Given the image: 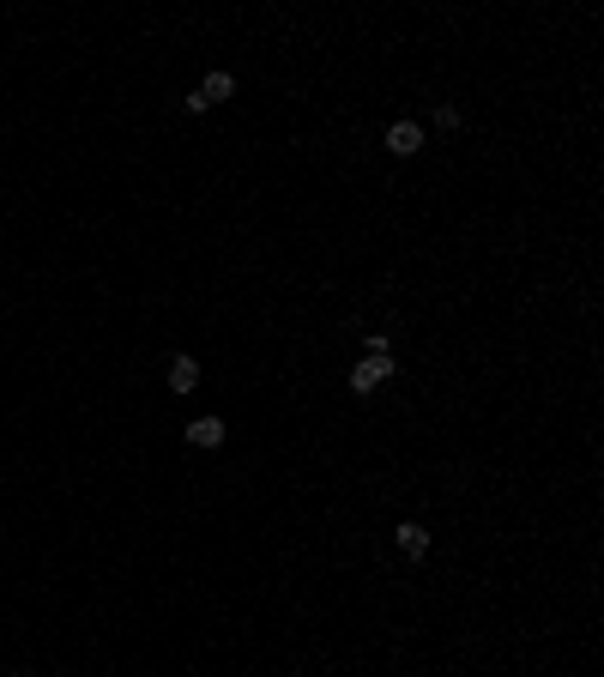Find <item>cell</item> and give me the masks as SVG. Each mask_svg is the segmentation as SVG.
Returning a JSON list of instances; mask_svg holds the SVG:
<instances>
[{
	"mask_svg": "<svg viewBox=\"0 0 604 677\" xmlns=\"http://www.w3.org/2000/svg\"><path fill=\"white\" fill-rule=\"evenodd\" d=\"M194 387H200V363L181 351V357L169 363V394H194Z\"/></svg>",
	"mask_w": 604,
	"mask_h": 677,
	"instance_id": "5",
	"label": "cell"
},
{
	"mask_svg": "<svg viewBox=\"0 0 604 677\" xmlns=\"http://www.w3.org/2000/svg\"><path fill=\"white\" fill-rule=\"evenodd\" d=\"M435 127H442V134H453V127H460V109H453V103H442V109H435Z\"/></svg>",
	"mask_w": 604,
	"mask_h": 677,
	"instance_id": "7",
	"label": "cell"
},
{
	"mask_svg": "<svg viewBox=\"0 0 604 677\" xmlns=\"http://www.w3.org/2000/svg\"><path fill=\"white\" fill-rule=\"evenodd\" d=\"M181 436H188V448H224L230 423H224V418H194L188 430H181Z\"/></svg>",
	"mask_w": 604,
	"mask_h": 677,
	"instance_id": "3",
	"label": "cell"
},
{
	"mask_svg": "<svg viewBox=\"0 0 604 677\" xmlns=\"http://www.w3.org/2000/svg\"><path fill=\"white\" fill-rule=\"evenodd\" d=\"M13 677H37V672H13Z\"/></svg>",
	"mask_w": 604,
	"mask_h": 677,
	"instance_id": "8",
	"label": "cell"
},
{
	"mask_svg": "<svg viewBox=\"0 0 604 677\" xmlns=\"http://www.w3.org/2000/svg\"><path fill=\"white\" fill-rule=\"evenodd\" d=\"M200 97L206 103H230V97H236V73H224V67H218V73H206Z\"/></svg>",
	"mask_w": 604,
	"mask_h": 677,
	"instance_id": "6",
	"label": "cell"
},
{
	"mask_svg": "<svg viewBox=\"0 0 604 677\" xmlns=\"http://www.w3.org/2000/svg\"><path fill=\"white\" fill-rule=\"evenodd\" d=\"M387 376H393V357H375V351H369V357L351 369V394H375Z\"/></svg>",
	"mask_w": 604,
	"mask_h": 677,
	"instance_id": "1",
	"label": "cell"
},
{
	"mask_svg": "<svg viewBox=\"0 0 604 677\" xmlns=\"http://www.w3.org/2000/svg\"><path fill=\"white\" fill-rule=\"evenodd\" d=\"M393 544H399L405 557H429V533H423V520H399V526H393Z\"/></svg>",
	"mask_w": 604,
	"mask_h": 677,
	"instance_id": "4",
	"label": "cell"
},
{
	"mask_svg": "<svg viewBox=\"0 0 604 677\" xmlns=\"http://www.w3.org/2000/svg\"><path fill=\"white\" fill-rule=\"evenodd\" d=\"M387 152H393V158H417L423 152V127L417 121H393V127H387Z\"/></svg>",
	"mask_w": 604,
	"mask_h": 677,
	"instance_id": "2",
	"label": "cell"
}]
</instances>
